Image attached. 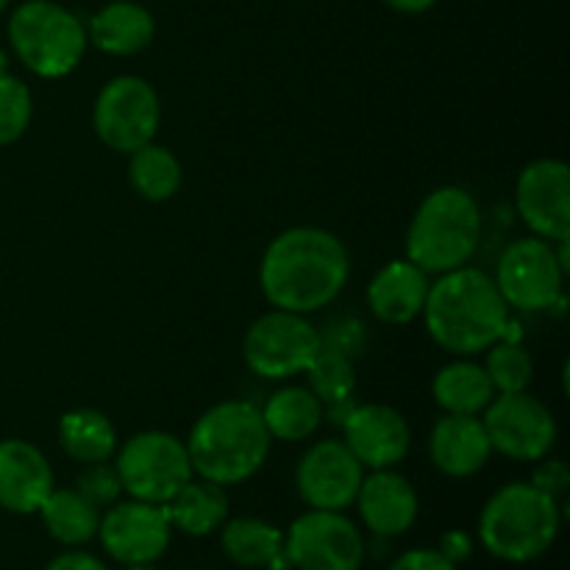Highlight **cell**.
Masks as SVG:
<instances>
[{
  "label": "cell",
  "mask_w": 570,
  "mask_h": 570,
  "mask_svg": "<svg viewBox=\"0 0 570 570\" xmlns=\"http://www.w3.org/2000/svg\"><path fill=\"white\" fill-rule=\"evenodd\" d=\"M351 276L343 239L326 228L295 226L271 239L259 265V284L273 309L312 315L332 304Z\"/></svg>",
  "instance_id": "cell-1"
},
{
  "label": "cell",
  "mask_w": 570,
  "mask_h": 570,
  "mask_svg": "<svg viewBox=\"0 0 570 570\" xmlns=\"http://www.w3.org/2000/svg\"><path fill=\"white\" fill-rule=\"evenodd\" d=\"M426 332L443 351L473 356L504 340L510 326V306L488 273L476 267H456L429 284Z\"/></svg>",
  "instance_id": "cell-2"
},
{
  "label": "cell",
  "mask_w": 570,
  "mask_h": 570,
  "mask_svg": "<svg viewBox=\"0 0 570 570\" xmlns=\"http://www.w3.org/2000/svg\"><path fill=\"white\" fill-rule=\"evenodd\" d=\"M271 443L259 406L248 401H220L195 421L187 451L193 473L226 488L259 473Z\"/></svg>",
  "instance_id": "cell-3"
},
{
  "label": "cell",
  "mask_w": 570,
  "mask_h": 570,
  "mask_svg": "<svg viewBox=\"0 0 570 570\" xmlns=\"http://www.w3.org/2000/svg\"><path fill=\"white\" fill-rule=\"evenodd\" d=\"M482 243V209L462 187H440L417 206L406 232V259L423 273L465 267Z\"/></svg>",
  "instance_id": "cell-4"
},
{
  "label": "cell",
  "mask_w": 570,
  "mask_h": 570,
  "mask_svg": "<svg viewBox=\"0 0 570 570\" xmlns=\"http://www.w3.org/2000/svg\"><path fill=\"white\" fill-rule=\"evenodd\" d=\"M560 504L532 482H512L495 490L479 515V540L504 562H532L554 546L560 534Z\"/></svg>",
  "instance_id": "cell-5"
},
{
  "label": "cell",
  "mask_w": 570,
  "mask_h": 570,
  "mask_svg": "<svg viewBox=\"0 0 570 570\" xmlns=\"http://www.w3.org/2000/svg\"><path fill=\"white\" fill-rule=\"evenodd\" d=\"M17 59L39 78H65L87 53V28L53 0H26L9 20Z\"/></svg>",
  "instance_id": "cell-6"
},
{
  "label": "cell",
  "mask_w": 570,
  "mask_h": 570,
  "mask_svg": "<svg viewBox=\"0 0 570 570\" xmlns=\"http://www.w3.org/2000/svg\"><path fill=\"white\" fill-rule=\"evenodd\" d=\"M122 493L165 507L193 479L187 443L170 432H139L115 451Z\"/></svg>",
  "instance_id": "cell-7"
},
{
  "label": "cell",
  "mask_w": 570,
  "mask_h": 570,
  "mask_svg": "<svg viewBox=\"0 0 570 570\" xmlns=\"http://www.w3.org/2000/svg\"><path fill=\"white\" fill-rule=\"evenodd\" d=\"M159 95L145 78L117 76L95 98L92 128L115 154H134L159 131Z\"/></svg>",
  "instance_id": "cell-8"
},
{
  "label": "cell",
  "mask_w": 570,
  "mask_h": 570,
  "mask_svg": "<svg viewBox=\"0 0 570 570\" xmlns=\"http://www.w3.org/2000/svg\"><path fill=\"white\" fill-rule=\"evenodd\" d=\"M321 348V332L295 312L273 309L250 323L243 340V356L250 373L262 379H293L309 367Z\"/></svg>",
  "instance_id": "cell-9"
},
{
  "label": "cell",
  "mask_w": 570,
  "mask_h": 570,
  "mask_svg": "<svg viewBox=\"0 0 570 570\" xmlns=\"http://www.w3.org/2000/svg\"><path fill=\"white\" fill-rule=\"evenodd\" d=\"M284 557L298 570H360L365 538L343 512L309 510L284 534Z\"/></svg>",
  "instance_id": "cell-10"
},
{
  "label": "cell",
  "mask_w": 570,
  "mask_h": 570,
  "mask_svg": "<svg viewBox=\"0 0 570 570\" xmlns=\"http://www.w3.org/2000/svg\"><path fill=\"white\" fill-rule=\"evenodd\" d=\"M493 282L507 306L543 312L560 301L566 271L549 239L523 237L507 245Z\"/></svg>",
  "instance_id": "cell-11"
},
{
  "label": "cell",
  "mask_w": 570,
  "mask_h": 570,
  "mask_svg": "<svg viewBox=\"0 0 570 570\" xmlns=\"http://www.w3.org/2000/svg\"><path fill=\"white\" fill-rule=\"evenodd\" d=\"M484 432L499 454L515 462H540L557 443V421L540 399L523 393H499L484 410Z\"/></svg>",
  "instance_id": "cell-12"
},
{
  "label": "cell",
  "mask_w": 570,
  "mask_h": 570,
  "mask_svg": "<svg viewBox=\"0 0 570 570\" xmlns=\"http://www.w3.org/2000/svg\"><path fill=\"white\" fill-rule=\"evenodd\" d=\"M98 538L106 554L120 566H148L170 549L173 527L165 507L131 499L106 507Z\"/></svg>",
  "instance_id": "cell-13"
},
{
  "label": "cell",
  "mask_w": 570,
  "mask_h": 570,
  "mask_svg": "<svg viewBox=\"0 0 570 570\" xmlns=\"http://www.w3.org/2000/svg\"><path fill=\"white\" fill-rule=\"evenodd\" d=\"M515 209L529 232L549 243L570 237V170L560 159L527 165L515 184Z\"/></svg>",
  "instance_id": "cell-14"
},
{
  "label": "cell",
  "mask_w": 570,
  "mask_h": 570,
  "mask_svg": "<svg viewBox=\"0 0 570 570\" xmlns=\"http://www.w3.org/2000/svg\"><path fill=\"white\" fill-rule=\"evenodd\" d=\"M365 468L343 440H321L298 462L295 488L312 510L343 512L354 504Z\"/></svg>",
  "instance_id": "cell-15"
},
{
  "label": "cell",
  "mask_w": 570,
  "mask_h": 570,
  "mask_svg": "<svg viewBox=\"0 0 570 570\" xmlns=\"http://www.w3.org/2000/svg\"><path fill=\"white\" fill-rule=\"evenodd\" d=\"M343 443L348 445L351 454L360 460L362 468H371V471L395 468L410 454V423L387 404H354V410L343 421Z\"/></svg>",
  "instance_id": "cell-16"
},
{
  "label": "cell",
  "mask_w": 570,
  "mask_h": 570,
  "mask_svg": "<svg viewBox=\"0 0 570 570\" xmlns=\"http://www.w3.org/2000/svg\"><path fill=\"white\" fill-rule=\"evenodd\" d=\"M354 504L360 507L362 523L376 538H399V534L410 532L421 512L415 488L393 468L373 471L371 476L362 479Z\"/></svg>",
  "instance_id": "cell-17"
},
{
  "label": "cell",
  "mask_w": 570,
  "mask_h": 570,
  "mask_svg": "<svg viewBox=\"0 0 570 570\" xmlns=\"http://www.w3.org/2000/svg\"><path fill=\"white\" fill-rule=\"evenodd\" d=\"M53 490V471L28 440L0 443V507L14 515H33Z\"/></svg>",
  "instance_id": "cell-18"
},
{
  "label": "cell",
  "mask_w": 570,
  "mask_h": 570,
  "mask_svg": "<svg viewBox=\"0 0 570 570\" xmlns=\"http://www.w3.org/2000/svg\"><path fill=\"white\" fill-rule=\"evenodd\" d=\"M493 445L479 415L445 412L429 434V456L434 468L451 479H468L488 465Z\"/></svg>",
  "instance_id": "cell-19"
},
{
  "label": "cell",
  "mask_w": 570,
  "mask_h": 570,
  "mask_svg": "<svg viewBox=\"0 0 570 570\" xmlns=\"http://www.w3.org/2000/svg\"><path fill=\"white\" fill-rule=\"evenodd\" d=\"M429 295V273L410 259L387 262L367 287V304L382 323L406 326L423 312Z\"/></svg>",
  "instance_id": "cell-20"
},
{
  "label": "cell",
  "mask_w": 570,
  "mask_h": 570,
  "mask_svg": "<svg viewBox=\"0 0 570 570\" xmlns=\"http://www.w3.org/2000/svg\"><path fill=\"white\" fill-rule=\"evenodd\" d=\"M154 14L134 0L106 3L104 9L95 11L87 28L89 42L109 56L142 53L154 42Z\"/></svg>",
  "instance_id": "cell-21"
},
{
  "label": "cell",
  "mask_w": 570,
  "mask_h": 570,
  "mask_svg": "<svg viewBox=\"0 0 570 570\" xmlns=\"http://www.w3.org/2000/svg\"><path fill=\"white\" fill-rule=\"evenodd\" d=\"M173 529L189 538H206L228 521V495L223 484L209 479H189L165 504Z\"/></svg>",
  "instance_id": "cell-22"
},
{
  "label": "cell",
  "mask_w": 570,
  "mask_h": 570,
  "mask_svg": "<svg viewBox=\"0 0 570 570\" xmlns=\"http://www.w3.org/2000/svg\"><path fill=\"white\" fill-rule=\"evenodd\" d=\"M223 554L239 568H278L284 562V534L262 518H232L223 523Z\"/></svg>",
  "instance_id": "cell-23"
},
{
  "label": "cell",
  "mask_w": 570,
  "mask_h": 570,
  "mask_svg": "<svg viewBox=\"0 0 570 570\" xmlns=\"http://www.w3.org/2000/svg\"><path fill=\"white\" fill-rule=\"evenodd\" d=\"M326 410L309 387H282L262 410L267 434L284 443H301L321 429Z\"/></svg>",
  "instance_id": "cell-24"
},
{
  "label": "cell",
  "mask_w": 570,
  "mask_h": 570,
  "mask_svg": "<svg viewBox=\"0 0 570 570\" xmlns=\"http://www.w3.org/2000/svg\"><path fill=\"white\" fill-rule=\"evenodd\" d=\"M39 515L50 538L67 549H78L98 538L100 510L89 504L76 488L50 490V495L39 507Z\"/></svg>",
  "instance_id": "cell-25"
},
{
  "label": "cell",
  "mask_w": 570,
  "mask_h": 570,
  "mask_svg": "<svg viewBox=\"0 0 570 570\" xmlns=\"http://www.w3.org/2000/svg\"><path fill=\"white\" fill-rule=\"evenodd\" d=\"M432 393L438 406L449 415H482L490 401L495 399V387L488 371L476 362H451L434 376Z\"/></svg>",
  "instance_id": "cell-26"
},
{
  "label": "cell",
  "mask_w": 570,
  "mask_h": 570,
  "mask_svg": "<svg viewBox=\"0 0 570 570\" xmlns=\"http://www.w3.org/2000/svg\"><path fill=\"white\" fill-rule=\"evenodd\" d=\"M59 445L70 460L92 465V462H106L115 456L117 432L104 412L81 406L61 415Z\"/></svg>",
  "instance_id": "cell-27"
},
{
  "label": "cell",
  "mask_w": 570,
  "mask_h": 570,
  "mask_svg": "<svg viewBox=\"0 0 570 570\" xmlns=\"http://www.w3.org/2000/svg\"><path fill=\"white\" fill-rule=\"evenodd\" d=\"M128 178H131V187L137 189L139 198L161 204V200H170L181 187V165H178L176 154L167 150L165 145L148 142L131 154Z\"/></svg>",
  "instance_id": "cell-28"
},
{
  "label": "cell",
  "mask_w": 570,
  "mask_h": 570,
  "mask_svg": "<svg viewBox=\"0 0 570 570\" xmlns=\"http://www.w3.org/2000/svg\"><path fill=\"white\" fill-rule=\"evenodd\" d=\"M306 376H309V390L321 399L323 406L340 404V401H348L354 395L356 387V373H354V360L340 351L332 348H317L315 360L306 367Z\"/></svg>",
  "instance_id": "cell-29"
},
{
  "label": "cell",
  "mask_w": 570,
  "mask_h": 570,
  "mask_svg": "<svg viewBox=\"0 0 570 570\" xmlns=\"http://www.w3.org/2000/svg\"><path fill=\"white\" fill-rule=\"evenodd\" d=\"M490 382H493L495 393H523L532 384L534 365L532 356L515 343H495L488 348V362H484Z\"/></svg>",
  "instance_id": "cell-30"
},
{
  "label": "cell",
  "mask_w": 570,
  "mask_h": 570,
  "mask_svg": "<svg viewBox=\"0 0 570 570\" xmlns=\"http://www.w3.org/2000/svg\"><path fill=\"white\" fill-rule=\"evenodd\" d=\"M31 89L0 67V145H11L31 122Z\"/></svg>",
  "instance_id": "cell-31"
},
{
  "label": "cell",
  "mask_w": 570,
  "mask_h": 570,
  "mask_svg": "<svg viewBox=\"0 0 570 570\" xmlns=\"http://www.w3.org/2000/svg\"><path fill=\"white\" fill-rule=\"evenodd\" d=\"M76 490L89 504H95L98 510H106V507L117 504L122 495L120 473H117L115 465H109V460L92 462V465H83V471L78 473Z\"/></svg>",
  "instance_id": "cell-32"
},
{
  "label": "cell",
  "mask_w": 570,
  "mask_h": 570,
  "mask_svg": "<svg viewBox=\"0 0 570 570\" xmlns=\"http://www.w3.org/2000/svg\"><path fill=\"white\" fill-rule=\"evenodd\" d=\"M362 343H365V332H362V323L356 317H337V321L328 323L326 332H321L323 348L340 351L351 360H354V354H360Z\"/></svg>",
  "instance_id": "cell-33"
},
{
  "label": "cell",
  "mask_w": 570,
  "mask_h": 570,
  "mask_svg": "<svg viewBox=\"0 0 570 570\" xmlns=\"http://www.w3.org/2000/svg\"><path fill=\"white\" fill-rule=\"evenodd\" d=\"M387 570H456L438 549H412L395 557Z\"/></svg>",
  "instance_id": "cell-34"
},
{
  "label": "cell",
  "mask_w": 570,
  "mask_h": 570,
  "mask_svg": "<svg viewBox=\"0 0 570 570\" xmlns=\"http://www.w3.org/2000/svg\"><path fill=\"white\" fill-rule=\"evenodd\" d=\"M532 484L538 490H543V493H549L551 499H560V495L566 493L568 484H570V473H568L566 462H560V460L543 462V465L534 471Z\"/></svg>",
  "instance_id": "cell-35"
},
{
  "label": "cell",
  "mask_w": 570,
  "mask_h": 570,
  "mask_svg": "<svg viewBox=\"0 0 570 570\" xmlns=\"http://www.w3.org/2000/svg\"><path fill=\"white\" fill-rule=\"evenodd\" d=\"M438 551L451 562V566H462V562L471 560L473 540L468 538L465 532H460V529H454V532H445L443 538H440Z\"/></svg>",
  "instance_id": "cell-36"
},
{
  "label": "cell",
  "mask_w": 570,
  "mask_h": 570,
  "mask_svg": "<svg viewBox=\"0 0 570 570\" xmlns=\"http://www.w3.org/2000/svg\"><path fill=\"white\" fill-rule=\"evenodd\" d=\"M45 570H109L98 557L87 554V551H67V554H59L56 560L48 562Z\"/></svg>",
  "instance_id": "cell-37"
},
{
  "label": "cell",
  "mask_w": 570,
  "mask_h": 570,
  "mask_svg": "<svg viewBox=\"0 0 570 570\" xmlns=\"http://www.w3.org/2000/svg\"><path fill=\"white\" fill-rule=\"evenodd\" d=\"M390 9L401 11V14H423V11L432 9L438 0H384Z\"/></svg>",
  "instance_id": "cell-38"
},
{
  "label": "cell",
  "mask_w": 570,
  "mask_h": 570,
  "mask_svg": "<svg viewBox=\"0 0 570 570\" xmlns=\"http://www.w3.org/2000/svg\"><path fill=\"white\" fill-rule=\"evenodd\" d=\"M122 570H159L154 566V562H148V566H122Z\"/></svg>",
  "instance_id": "cell-39"
},
{
  "label": "cell",
  "mask_w": 570,
  "mask_h": 570,
  "mask_svg": "<svg viewBox=\"0 0 570 570\" xmlns=\"http://www.w3.org/2000/svg\"><path fill=\"white\" fill-rule=\"evenodd\" d=\"M6 6H9V0H0V14H3V11H6Z\"/></svg>",
  "instance_id": "cell-40"
}]
</instances>
